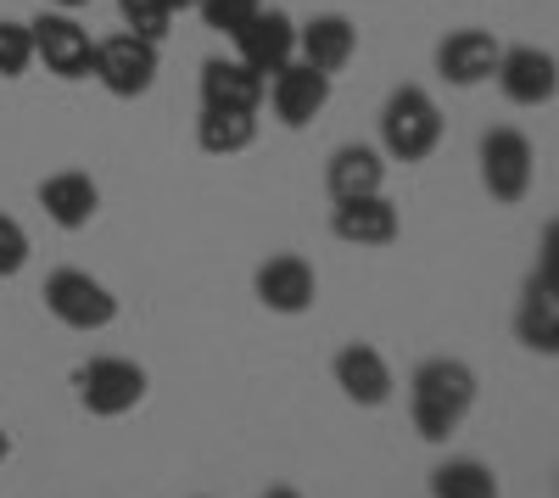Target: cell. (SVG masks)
Segmentation results:
<instances>
[{
  "label": "cell",
  "mask_w": 559,
  "mask_h": 498,
  "mask_svg": "<svg viewBox=\"0 0 559 498\" xmlns=\"http://www.w3.org/2000/svg\"><path fill=\"white\" fill-rule=\"evenodd\" d=\"M263 498H302V493H297V487H269Z\"/></svg>",
  "instance_id": "obj_29"
},
{
  "label": "cell",
  "mask_w": 559,
  "mask_h": 498,
  "mask_svg": "<svg viewBox=\"0 0 559 498\" xmlns=\"http://www.w3.org/2000/svg\"><path fill=\"white\" fill-rule=\"evenodd\" d=\"M331 376L342 387L347 403H358V410H381V403L392 398V365L381 358V347H369V342H347L336 358H331Z\"/></svg>",
  "instance_id": "obj_12"
},
{
  "label": "cell",
  "mask_w": 559,
  "mask_h": 498,
  "mask_svg": "<svg viewBox=\"0 0 559 498\" xmlns=\"http://www.w3.org/2000/svg\"><path fill=\"white\" fill-rule=\"evenodd\" d=\"M258 7H263V0H197V12H202V23L213 34H241Z\"/></svg>",
  "instance_id": "obj_24"
},
{
  "label": "cell",
  "mask_w": 559,
  "mask_h": 498,
  "mask_svg": "<svg viewBox=\"0 0 559 498\" xmlns=\"http://www.w3.org/2000/svg\"><path fill=\"white\" fill-rule=\"evenodd\" d=\"M263 84L247 62L236 57H207L202 62V107L213 112H258L263 107Z\"/></svg>",
  "instance_id": "obj_19"
},
{
  "label": "cell",
  "mask_w": 559,
  "mask_h": 498,
  "mask_svg": "<svg viewBox=\"0 0 559 498\" xmlns=\"http://www.w3.org/2000/svg\"><path fill=\"white\" fill-rule=\"evenodd\" d=\"M118 17H123L129 34L152 39V45H163L168 39V23H174V12L163 7V0H118Z\"/></svg>",
  "instance_id": "obj_22"
},
{
  "label": "cell",
  "mask_w": 559,
  "mask_h": 498,
  "mask_svg": "<svg viewBox=\"0 0 559 498\" xmlns=\"http://www.w3.org/2000/svg\"><path fill=\"white\" fill-rule=\"evenodd\" d=\"M34 62V45H28V23L0 17V79H23Z\"/></svg>",
  "instance_id": "obj_23"
},
{
  "label": "cell",
  "mask_w": 559,
  "mask_h": 498,
  "mask_svg": "<svg viewBox=\"0 0 559 498\" xmlns=\"http://www.w3.org/2000/svg\"><path fill=\"white\" fill-rule=\"evenodd\" d=\"M229 39H236V62H247L258 79L297 62V23H292V12H280V7H258L252 23L241 34H229Z\"/></svg>",
  "instance_id": "obj_9"
},
{
  "label": "cell",
  "mask_w": 559,
  "mask_h": 498,
  "mask_svg": "<svg viewBox=\"0 0 559 498\" xmlns=\"http://www.w3.org/2000/svg\"><path fill=\"white\" fill-rule=\"evenodd\" d=\"M331 236L347 241V247H392L403 236L397 202L386 191L381 197H358V202H336L331 208Z\"/></svg>",
  "instance_id": "obj_15"
},
{
  "label": "cell",
  "mask_w": 559,
  "mask_h": 498,
  "mask_svg": "<svg viewBox=\"0 0 559 498\" xmlns=\"http://www.w3.org/2000/svg\"><path fill=\"white\" fill-rule=\"evenodd\" d=\"M73 392L84 403V415L118 420V415L140 410V398H146V370H140L134 358L102 353V358H84V365L73 370Z\"/></svg>",
  "instance_id": "obj_3"
},
{
  "label": "cell",
  "mask_w": 559,
  "mask_h": 498,
  "mask_svg": "<svg viewBox=\"0 0 559 498\" xmlns=\"http://www.w3.org/2000/svg\"><path fill=\"white\" fill-rule=\"evenodd\" d=\"M168 12H197V0H163Z\"/></svg>",
  "instance_id": "obj_28"
},
{
  "label": "cell",
  "mask_w": 559,
  "mask_h": 498,
  "mask_svg": "<svg viewBox=\"0 0 559 498\" xmlns=\"http://www.w3.org/2000/svg\"><path fill=\"white\" fill-rule=\"evenodd\" d=\"M28 45L45 62V73L57 79H90V68H96V39L73 12H39L28 23Z\"/></svg>",
  "instance_id": "obj_7"
},
{
  "label": "cell",
  "mask_w": 559,
  "mask_h": 498,
  "mask_svg": "<svg viewBox=\"0 0 559 498\" xmlns=\"http://www.w3.org/2000/svg\"><path fill=\"white\" fill-rule=\"evenodd\" d=\"M324 191H331V202H358V197H381L386 191V163L376 146H336L331 163H324Z\"/></svg>",
  "instance_id": "obj_18"
},
{
  "label": "cell",
  "mask_w": 559,
  "mask_h": 498,
  "mask_svg": "<svg viewBox=\"0 0 559 498\" xmlns=\"http://www.w3.org/2000/svg\"><path fill=\"white\" fill-rule=\"evenodd\" d=\"M532 168H537V152H532V141H526L521 129L498 123V129L481 134V186H487L492 202H503V208L526 202Z\"/></svg>",
  "instance_id": "obj_6"
},
{
  "label": "cell",
  "mask_w": 559,
  "mask_h": 498,
  "mask_svg": "<svg viewBox=\"0 0 559 498\" xmlns=\"http://www.w3.org/2000/svg\"><path fill=\"white\" fill-rule=\"evenodd\" d=\"M7 454H12V431L0 426V465H7Z\"/></svg>",
  "instance_id": "obj_27"
},
{
  "label": "cell",
  "mask_w": 559,
  "mask_h": 498,
  "mask_svg": "<svg viewBox=\"0 0 559 498\" xmlns=\"http://www.w3.org/2000/svg\"><path fill=\"white\" fill-rule=\"evenodd\" d=\"M39 208L57 230H84V224L102 213V186L84 168H57V174L39 179Z\"/></svg>",
  "instance_id": "obj_16"
},
{
  "label": "cell",
  "mask_w": 559,
  "mask_h": 498,
  "mask_svg": "<svg viewBox=\"0 0 559 498\" xmlns=\"http://www.w3.org/2000/svg\"><path fill=\"white\" fill-rule=\"evenodd\" d=\"M79 7H90V0H45V12H79Z\"/></svg>",
  "instance_id": "obj_26"
},
{
  "label": "cell",
  "mask_w": 559,
  "mask_h": 498,
  "mask_svg": "<svg viewBox=\"0 0 559 498\" xmlns=\"http://www.w3.org/2000/svg\"><path fill=\"white\" fill-rule=\"evenodd\" d=\"M492 79L503 90V102L548 107L554 90H559V62H554V51H537V45H509V51H498Z\"/></svg>",
  "instance_id": "obj_10"
},
{
  "label": "cell",
  "mask_w": 559,
  "mask_h": 498,
  "mask_svg": "<svg viewBox=\"0 0 559 498\" xmlns=\"http://www.w3.org/2000/svg\"><path fill=\"white\" fill-rule=\"evenodd\" d=\"M28 230L12 218V213H0V281H12V275H23L28 269Z\"/></svg>",
  "instance_id": "obj_25"
},
{
  "label": "cell",
  "mask_w": 559,
  "mask_h": 498,
  "mask_svg": "<svg viewBox=\"0 0 559 498\" xmlns=\"http://www.w3.org/2000/svg\"><path fill=\"white\" fill-rule=\"evenodd\" d=\"M442 146V112L419 84H397L381 107V152L392 163H426Z\"/></svg>",
  "instance_id": "obj_2"
},
{
  "label": "cell",
  "mask_w": 559,
  "mask_h": 498,
  "mask_svg": "<svg viewBox=\"0 0 559 498\" xmlns=\"http://www.w3.org/2000/svg\"><path fill=\"white\" fill-rule=\"evenodd\" d=\"M252 292L269 313H308L319 303V275H313V263L302 252H274L258 263V275H252Z\"/></svg>",
  "instance_id": "obj_8"
},
{
  "label": "cell",
  "mask_w": 559,
  "mask_h": 498,
  "mask_svg": "<svg viewBox=\"0 0 559 498\" xmlns=\"http://www.w3.org/2000/svg\"><path fill=\"white\" fill-rule=\"evenodd\" d=\"M258 141V112H213V107H202V118H197V146L207 152V157H236V152H247Z\"/></svg>",
  "instance_id": "obj_20"
},
{
  "label": "cell",
  "mask_w": 559,
  "mask_h": 498,
  "mask_svg": "<svg viewBox=\"0 0 559 498\" xmlns=\"http://www.w3.org/2000/svg\"><path fill=\"white\" fill-rule=\"evenodd\" d=\"M157 68H163V51L152 39H140L129 28L96 39V68H90V79H102L107 96L118 102H134V96H146V90L157 84Z\"/></svg>",
  "instance_id": "obj_5"
},
{
  "label": "cell",
  "mask_w": 559,
  "mask_h": 498,
  "mask_svg": "<svg viewBox=\"0 0 559 498\" xmlns=\"http://www.w3.org/2000/svg\"><path fill=\"white\" fill-rule=\"evenodd\" d=\"M39 297H45V313L68 331H107L118 320V297L90 269H51Z\"/></svg>",
  "instance_id": "obj_4"
},
{
  "label": "cell",
  "mask_w": 559,
  "mask_h": 498,
  "mask_svg": "<svg viewBox=\"0 0 559 498\" xmlns=\"http://www.w3.org/2000/svg\"><path fill=\"white\" fill-rule=\"evenodd\" d=\"M431 498H498V476L481 460H442L431 471Z\"/></svg>",
  "instance_id": "obj_21"
},
{
  "label": "cell",
  "mask_w": 559,
  "mask_h": 498,
  "mask_svg": "<svg viewBox=\"0 0 559 498\" xmlns=\"http://www.w3.org/2000/svg\"><path fill=\"white\" fill-rule=\"evenodd\" d=\"M515 331L532 353H554L559 347V303H554V224L543 230V281L526 286V303L515 313Z\"/></svg>",
  "instance_id": "obj_17"
},
{
  "label": "cell",
  "mask_w": 559,
  "mask_h": 498,
  "mask_svg": "<svg viewBox=\"0 0 559 498\" xmlns=\"http://www.w3.org/2000/svg\"><path fill=\"white\" fill-rule=\"evenodd\" d=\"M353 57H358V28H353V17L319 12V17L297 23V62H308L313 73L336 79Z\"/></svg>",
  "instance_id": "obj_13"
},
{
  "label": "cell",
  "mask_w": 559,
  "mask_h": 498,
  "mask_svg": "<svg viewBox=\"0 0 559 498\" xmlns=\"http://www.w3.org/2000/svg\"><path fill=\"white\" fill-rule=\"evenodd\" d=\"M263 102L274 107V118L286 123V129H308L324 107H331V79L313 73L308 62H286L280 73H269Z\"/></svg>",
  "instance_id": "obj_11"
},
{
  "label": "cell",
  "mask_w": 559,
  "mask_h": 498,
  "mask_svg": "<svg viewBox=\"0 0 559 498\" xmlns=\"http://www.w3.org/2000/svg\"><path fill=\"white\" fill-rule=\"evenodd\" d=\"M476 410V370L459 358H426L408 376V420L426 442H448Z\"/></svg>",
  "instance_id": "obj_1"
},
{
  "label": "cell",
  "mask_w": 559,
  "mask_h": 498,
  "mask_svg": "<svg viewBox=\"0 0 559 498\" xmlns=\"http://www.w3.org/2000/svg\"><path fill=\"white\" fill-rule=\"evenodd\" d=\"M498 51H503V45H498L487 28H453V34L437 39V73H442L453 90H476V84L492 79Z\"/></svg>",
  "instance_id": "obj_14"
}]
</instances>
